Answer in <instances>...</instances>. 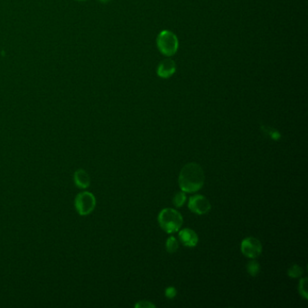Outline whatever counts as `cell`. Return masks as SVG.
<instances>
[{
  "label": "cell",
  "instance_id": "16",
  "mask_svg": "<svg viewBox=\"0 0 308 308\" xmlns=\"http://www.w3.org/2000/svg\"><path fill=\"white\" fill-rule=\"evenodd\" d=\"M177 294V291L176 289H174L173 287H169L166 289V292H165V295L167 296V298H170L172 299Z\"/></svg>",
  "mask_w": 308,
  "mask_h": 308
},
{
  "label": "cell",
  "instance_id": "9",
  "mask_svg": "<svg viewBox=\"0 0 308 308\" xmlns=\"http://www.w3.org/2000/svg\"><path fill=\"white\" fill-rule=\"evenodd\" d=\"M74 181L78 187L86 188L90 186V176L84 170H78L74 173Z\"/></svg>",
  "mask_w": 308,
  "mask_h": 308
},
{
  "label": "cell",
  "instance_id": "2",
  "mask_svg": "<svg viewBox=\"0 0 308 308\" xmlns=\"http://www.w3.org/2000/svg\"><path fill=\"white\" fill-rule=\"evenodd\" d=\"M158 223L162 230L167 233H174L181 229L183 217L178 211L172 208H166L158 214Z\"/></svg>",
  "mask_w": 308,
  "mask_h": 308
},
{
  "label": "cell",
  "instance_id": "18",
  "mask_svg": "<svg viewBox=\"0 0 308 308\" xmlns=\"http://www.w3.org/2000/svg\"><path fill=\"white\" fill-rule=\"evenodd\" d=\"M76 1H86V0H76Z\"/></svg>",
  "mask_w": 308,
  "mask_h": 308
},
{
  "label": "cell",
  "instance_id": "17",
  "mask_svg": "<svg viewBox=\"0 0 308 308\" xmlns=\"http://www.w3.org/2000/svg\"><path fill=\"white\" fill-rule=\"evenodd\" d=\"M101 3H103V4H107V3H109L110 0H99Z\"/></svg>",
  "mask_w": 308,
  "mask_h": 308
},
{
  "label": "cell",
  "instance_id": "5",
  "mask_svg": "<svg viewBox=\"0 0 308 308\" xmlns=\"http://www.w3.org/2000/svg\"><path fill=\"white\" fill-rule=\"evenodd\" d=\"M240 250L245 257L256 258L262 252V244L257 238H246L241 241Z\"/></svg>",
  "mask_w": 308,
  "mask_h": 308
},
{
  "label": "cell",
  "instance_id": "15",
  "mask_svg": "<svg viewBox=\"0 0 308 308\" xmlns=\"http://www.w3.org/2000/svg\"><path fill=\"white\" fill-rule=\"evenodd\" d=\"M135 308H155L154 304H152L151 302L146 301V300H142L138 303H137L135 305Z\"/></svg>",
  "mask_w": 308,
  "mask_h": 308
},
{
  "label": "cell",
  "instance_id": "11",
  "mask_svg": "<svg viewBox=\"0 0 308 308\" xmlns=\"http://www.w3.org/2000/svg\"><path fill=\"white\" fill-rule=\"evenodd\" d=\"M166 247H167V252H169V253H174V252H176V251H177L178 248H179L177 240L173 237V236L168 238V239H167Z\"/></svg>",
  "mask_w": 308,
  "mask_h": 308
},
{
  "label": "cell",
  "instance_id": "4",
  "mask_svg": "<svg viewBox=\"0 0 308 308\" xmlns=\"http://www.w3.org/2000/svg\"><path fill=\"white\" fill-rule=\"evenodd\" d=\"M96 205V200L92 193L84 192L79 193L75 198V207L81 215H88Z\"/></svg>",
  "mask_w": 308,
  "mask_h": 308
},
{
  "label": "cell",
  "instance_id": "8",
  "mask_svg": "<svg viewBox=\"0 0 308 308\" xmlns=\"http://www.w3.org/2000/svg\"><path fill=\"white\" fill-rule=\"evenodd\" d=\"M180 241L186 247H195L198 243V235L190 228H186L179 231Z\"/></svg>",
  "mask_w": 308,
  "mask_h": 308
},
{
  "label": "cell",
  "instance_id": "3",
  "mask_svg": "<svg viewBox=\"0 0 308 308\" xmlns=\"http://www.w3.org/2000/svg\"><path fill=\"white\" fill-rule=\"evenodd\" d=\"M156 45L162 54L169 57L176 53L179 47V42L177 36L173 32L164 30L157 36Z\"/></svg>",
  "mask_w": 308,
  "mask_h": 308
},
{
  "label": "cell",
  "instance_id": "10",
  "mask_svg": "<svg viewBox=\"0 0 308 308\" xmlns=\"http://www.w3.org/2000/svg\"><path fill=\"white\" fill-rule=\"evenodd\" d=\"M186 201H187V195L185 192H178V193H175L173 198V205L175 207H182L186 204Z\"/></svg>",
  "mask_w": 308,
  "mask_h": 308
},
{
  "label": "cell",
  "instance_id": "7",
  "mask_svg": "<svg viewBox=\"0 0 308 308\" xmlns=\"http://www.w3.org/2000/svg\"><path fill=\"white\" fill-rule=\"evenodd\" d=\"M176 71V65L172 59L167 58L161 62L157 67V75L163 79H167L173 76Z\"/></svg>",
  "mask_w": 308,
  "mask_h": 308
},
{
  "label": "cell",
  "instance_id": "13",
  "mask_svg": "<svg viewBox=\"0 0 308 308\" xmlns=\"http://www.w3.org/2000/svg\"><path fill=\"white\" fill-rule=\"evenodd\" d=\"M247 270L248 273L252 276H257V274L260 271V266L257 261L252 260L251 262H249L247 265Z\"/></svg>",
  "mask_w": 308,
  "mask_h": 308
},
{
  "label": "cell",
  "instance_id": "14",
  "mask_svg": "<svg viewBox=\"0 0 308 308\" xmlns=\"http://www.w3.org/2000/svg\"><path fill=\"white\" fill-rule=\"evenodd\" d=\"M307 283H308V278H307V277L302 278L301 280H300V282H299V287H298L300 295H301L304 298H306V299H308V297Z\"/></svg>",
  "mask_w": 308,
  "mask_h": 308
},
{
  "label": "cell",
  "instance_id": "6",
  "mask_svg": "<svg viewBox=\"0 0 308 308\" xmlns=\"http://www.w3.org/2000/svg\"><path fill=\"white\" fill-rule=\"evenodd\" d=\"M188 207L193 213L198 215H204L210 212L212 205L205 196L197 194L190 198L188 203Z\"/></svg>",
  "mask_w": 308,
  "mask_h": 308
},
{
  "label": "cell",
  "instance_id": "1",
  "mask_svg": "<svg viewBox=\"0 0 308 308\" xmlns=\"http://www.w3.org/2000/svg\"><path fill=\"white\" fill-rule=\"evenodd\" d=\"M205 175L204 169L196 163H188L182 168L178 183L181 190L185 193H195L204 187Z\"/></svg>",
  "mask_w": 308,
  "mask_h": 308
},
{
  "label": "cell",
  "instance_id": "12",
  "mask_svg": "<svg viewBox=\"0 0 308 308\" xmlns=\"http://www.w3.org/2000/svg\"><path fill=\"white\" fill-rule=\"evenodd\" d=\"M304 273V270L302 269L300 266L298 265H292L289 270H288V275L290 277H293V278H297V277H300Z\"/></svg>",
  "mask_w": 308,
  "mask_h": 308
}]
</instances>
